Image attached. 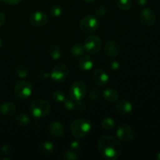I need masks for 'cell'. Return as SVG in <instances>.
Here are the masks:
<instances>
[{"instance_id":"obj_25","label":"cell","mask_w":160,"mask_h":160,"mask_svg":"<svg viewBox=\"0 0 160 160\" xmlns=\"http://www.w3.org/2000/svg\"><path fill=\"white\" fill-rule=\"evenodd\" d=\"M79 157L80 156L78 154V152L73 151L71 149L66 151L63 153V156H62V159L66 160H77L78 159Z\"/></svg>"},{"instance_id":"obj_30","label":"cell","mask_w":160,"mask_h":160,"mask_svg":"<svg viewBox=\"0 0 160 160\" xmlns=\"http://www.w3.org/2000/svg\"><path fill=\"white\" fill-rule=\"evenodd\" d=\"M106 13H107V9L103 6H98V7H97L96 9H95V14H96L97 17H104Z\"/></svg>"},{"instance_id":"obj_18","label":"cell","mask_w":160,"mask_h":160,"mask_svg":"<svg viewBox=\"0 0 160 160\" xmlns=\"http://www.w3.org/2000/svg\"><path fill=\"white\" fill-rule=\"evenodd\" d=\"M39 151L44 156H52L55 152V146L52 142L44 141L39 145Z\"/></svg>"},{"instance_id":"obj_16","label":"cell","mask_w":160,"mask_h":160,"mask_svg":"<svg viewBox=\"0 0 160 160\" xmlns=\"http://www.w3.org/2000/svg\"><path fill=\"white\" fill-rule=\"evenodd\" d=\"M116 109L119 113L127 115L132 112L133 106L128 100L121 99L117 102V105H116Z\"/></svg>"},{"instance_id":"obj_11","label":"cell","mask_w":160,"mask_h":160,"mask_svg":"<svg viewBox=\"0 0 160 160\" xmlns=\"http://www.w3.org/2000/svg\"><path fill=\"white\" fill-rule=\"evenodd\" d=\"M140 20L142 24L146 27H152L156 23V14L150 8H145L142 11L140 15Z\"/></svg>"},{"instance_id":"obj_33","label":"cell","mask_w":160,"mask_h":160,"mask_svg":"<svg viewBox=\"0 0 160 160\" xmlns=\"http://www.w3.org/2000/svg\"><path fill=\"white\" fill-rule=\"evenodd\" d=\"M1 151L3 154L5 155H9L12 152V147L9 145H5L2 147Z\"/></svg>"},{"instance_id":"obj_31","label":"cell","mask_w":160,"mask_h":160,"mask_svg":"<svg viewBox=\"0 0 160 160\" xmlns=\"http://www.w3.org/2000/svg\"><path fill=\"white\" fill-rule=\"evenodd\" d=\"M81 146H82V145H81V142H78V141H73L70 144V149L78 152L81 150Z\"/></svg>"},{"instance_id":"obj_27","label":"cell","mask_w":160,"mask_h":160,"mask_svg":"<svg viewBox=\"0 0 160 160\" xmlns=\"http://www.w3.org/2000/svg\"><path fill=\"white\" fill-rule=\"evenodd\" d=\"M62 14V8L59 5H55L50 9V15L52 17H60Z\"/></svg>"},{"instance_id":"obj_32","label":"cell","mask_w":160,"mask_h":160,"mask_svg":"<svg viewBox=\"0 0 160 160\" xmlns=\"http://www.w3.org/2000/svg\"><path fill=\"white\" fill-rule=\"evenodd\" d=\"M99 96V91L97 88H93L91 90L90 93H89V98L92 100H95L98 98Z\"/></svg>"},{"instance_id":"obj_17","label":"cell","mask_w":160,"mask_h":160,"mask_svg":"<svg viewBox=\"0 0 160 160\" xmlns=\"http://www.w3.org/2000/svg\"><path fill=\"white\" fill-rule=\"evenodd\" d=\"M16 110H17V107L14 103L11 102H5L0 106V112L4 117H12L15 114Z\"/></svg>"},{"instance_id":"obj_26","label":"cell","mask_w":160,"mask_h":160,"mask_svg":"<svg viewBox=\"0 0 160 160\" xmlns=\"http://www.w3.org/2000/svg\"><path fill=\"white\" fill-rule=\"evenodd\" d=\"M16 73L20 78H26L28 76V70L24 66L19 65L16 68Z\"/></svg>"},{"instance_id":"obj_5","label":"cell","mask_w":160,"mask_h":160,"mask_svg":"<svg viewBox=\"0 0 160 160\" xmlns=\"http://www.w3.org/2000/svg\"><path fill=\"white\" fill-rule=\"evenodd\" d=\"M84 48L89 54H97L102 47V41L98 36L92 34L86 38L84 42Z\"/></svg>"},{"instance_id":"obj_36","label":"cell","mask_w":160,"mask_h":160,"mask_svg":"<svg viewBox=\"0 0 160 160\" xmlns=\"http://www.w3.org/2000/svg\"><path fill=\"white\" fill-rule=\"evenodd\" d=\"M120 63H119L117 61H112V62H111V68L112 69V70H118L119 68H120Z\"/></svg>"},{"instance_id":"obj_14","label":"cell","mask_w":160,"mask_h":160,"mask_svg":"<svg viewBox=\"0 0 160 160\" xmlns=\"http://www.w3.org/2000/svg\"><path fill=\"white\" fill-rule=\"evenodd\" d=\"M65 127L61 122L52 121L48 124V131L55 138H60L65 134Z\"/></svg>"},{"instance_id":"obj_12","label":"cell","mask_w":160,"mask_h":160,"mask_svg":"<svg viewBox=\"0 0 160 160\" xmlns=\"http://www.w3.org/2000/svg\"><path fill=\"white\" fill-rule=\"evenodd\" d=\"M121 51L120 45L116 41H109L106 43L104 47V53L109 58H116L119 56Z\"/></svg>"},{"instance_id":"obj_29","label":"cell","mask_w":160,"mask_h":160,"mask_svg":"<svg viewBox=\"0 0 160 160\" xmlns=\"http://www.w3.org/2000/svg\"><path fill=\"white\" fill-rule=\"evenodd\" d=\"M52 98L58 102H63L66 99V95L62 91L56 90L52 93Z\"/></svg>"},{"instance_id":"obj_9","label":"cell","mask_w":160,"mask_h":160,"mask_svg":"<svg viewBox=\"0 0 160 160\" xmlns=\"http://www.w3.org/2000/svg\"><path fill=\"white\" fill-rule=\"evenodd\" d=\"M117 138L120 141L129 142L134 138L135 132L131 126L128 124H122L117 130Z\"/></svg>"},{"instance_id":"obj_4","label":"cell","mask_w":160,"mask_h":160,"mask_svg":"<svg viewBox=\"0 0 160 160\" xmlns=\"http://www.w3.org/2000/svg\"><path fill=\"white\" fill-rule=\"evenodd\" d=\"M79 26L83 32L91 34L98 29L99 22H98V18L95 16L87 15L81 19Z\"/></svg>"},{"instance_id":"obj_28","label":"cell","mask_w":160,"mask_h":160,"mask_svg":"<svg viewBox=\"0 0 160 160\" xmlns=\"http://www.w3.org/2000/svg\"><path fill=\"white\" fill-rule=\"evenodd\" d=\"M63 103L66 109H68L69 111H73L76 109L77 101H74V100L72 99L71 98H66V99L64 100Z\"/></svg>"},{"instance_id":"obj_20","label":"cell","mask_w":160,"mask_h":160,"mask_svg":"<svg viewBox=\"0 0 160 160\" xmlns=\"http://www.w3.org/2000/svg\"><path fill=\"white\" fill-rule=\"evenodd\" d=\"M48 55L53 60H59L62 56V51L60 47L56 45H52L48 48Z\"/></svg>"},{"instance_id":"obj_35","label":"cell","mask_w":160,"mask_h":160,"mask_svg":"<svg viewBox=\"0 0 160 160\" xmlns=\"http://www.w3.org/2000/svg\"><path fill=\"white\" fill-rule=\"evenodd\" d=\"M2 1L8 5H17L21 2V0H2Z\"/></svg>"},{"instance_id":"obj_7","label":"cell","mask_w":160,"mask_h":160,"mask_svg":"<svg viewBox=\"0 0 160 160\" xmlns=\"http://www.w3.org/2000/svg\"><path fill=\"white\" fill-rule=\"evenodd\" d=\"M69 74V67L65 63H57L53 67L50 73V78L56 82H62Z\"/></svg>"},{"instance_id":"obj_21","label":"cell","mask_w":160,"mask_h":160,"mask_svg":"<svg viewBox=\"0 0 160 160\" xmlns=\"http://www.w3.org/2000/svg\"><path fill=\"white\" fill-rule=\"evenodd\" d=\"M101 126L102 128L106 131H110L112 130L116 126V122L111 117H105L102 119L101 122Z\"/></svg>"},{"instance_id":"obj_13","label":"cell","mask_w":160,"mask_h":160,"mask_svg":"<svg viewBox=\"0 0 160 160\" xmlns=\"http://www.w3.org/2000/svg\"><path fill=\"white\" fill-rule=\"evenodd\" d=\"M93 80L97 85L103 87L108 84L109 81V77L104 70L97 68L93 72Z\"/></svg>"},{"instance_id":"obj_37","label":"cell","mask_w":160,"mask_h":160,"mask_svg":"<svg viewBox=\"0 0 160 160\" xmlns=\"http://www.w3.org/2000/svg\"><path fill=\"white\" fill-rule=\"evenodd\" d=\"M5 21H6V17H5L4 13L0 11V27H2L4 24Z\"/></svg>"},{"instance_id":"obj_22","label":"cell","mask_w":160,"mask_h":160,"mask_svg":"<svg viewBox=\"0 0 160 160\" xmlns=\"http://www.w3.org/2000/svg\"><path fill=\"white\" fill-rule=\"evenodd\" d=\"M70 52H71L73 56H77V57H80L82 55H84L85 49L84 48V45H81V43H76L71 47Z\"/></svg>"},{"instance_id":"obj_42","label":"cell","mask_w":160,"mask_h":160,"mask_svg":"<svg viewBox=\"0 0 160 160\" xmlns=\"http://www.w3.org/2000/svg\"><path fill=\"white\" fill-rule=\"evenodd\" d=\"M156 158H157L159 160H160V152L157 153V155H156Z\"/></svg>"},{"instance_id":"obj_34","label":"cell","mask_w":160,"mask_h":160,"mask_svg":"<svg viewBox=\"0 0 160 160\" xmlns=\"http://www.w3.org/2000/svg\"><path fill=\"white\" fill-rule=\"evenodd\" d=\"M38 77H39V78H40V79L45 80V79H46V78H48V77H49V74H48V73H47L46 71H45V70H42V71L39 72Z\"/></svg>"},{"instance_id":"obj_8","label":"cell","mask_w":160,"mask_h":160,"mask_svg":"<svg viewBox=\"0 0 160 160\" xmlns=\"http://www.w3.org/2000/svg\"><path fill=\"white\" fill-rule=\"evenodd\" d=\"M33 92L32 85L27 81H20L14 88V94L20 99H26L29 98Z\"/></svg>"},{"instance_id":"obj_15","label":"cell","mask_w":160,"mask_h":160,"mask_svg":"<svg viewBox=\"0 0 160 160\" xmlns=\"http://www.w3.org/2000/svg\"><path fill=\"white\" fill-rule=\"evenodd\" d=\"M93 66V59L88 55H82L78 60V67L82 71H89L92 70Z\"/></svg>"},{"instance_id":"obj_38","label":"cell","mask_w":160,"mask_h":160,"mask_svg":"<svg viewBox=\"0 0 160 160\" xmlns=\"http://www.w3.org/2000/svg\"><path fill=\"white\" fill-rule=\"evenodd\" d=\"M135 1L139 6H145L147 2H148V0H135Z\"/></svg>"},{"instance_id":"obj_41","label":"cell","mask_w":160,"mask_h":160,"mask_svg":"<svg viewBox=\"0 0 160 160\" xmlns=\"http://www.w3.org/2000/svg\"><path fill=\"white\" fill-rule=\"evenodd\" d=\"M9 159V160H11V159H12V158H11V157H3V158H2V159Z\"/></svg>"},{"instance_id":"obj_3","label":"cell","mask_w":160,"mask_h":160,"mask_svg":"<svg viewBox=\"0 0 160 160\" xmlns=\"http://www.w3.org/2000/svg\"><path fill=\"white\" fill-rule=\"evenodd\" d=\"M30 111L33 117L36 118L45 117L51 111V106L47 101L43 99H36L31 103Z\"/></svg>"},{"instance_id":"obj_2","label":"cell","mask_w":160,"mask_h":160,"mask_svg":"<svg viewBox=\"0 0 160 160\" xmlns=\"http://www.w3.org/2000/svg\"><path fill=\"white\" fill-rule=\"evenodd\" d=\"M92 128V122L88 119H77L70 125V131L73 137L81 138L90 132Z\"/></svg>"},{"instance_id":"obj_23","label":"cell","mask_w":160,"mask_h":160,"mask_svg":"<svg viewBox=\"0 0 160 160\" xmlns=\"http://www.w3.org/2000/svg\"><path fill=\"white\" fill-rule=\"evenodd\" d=\"M17 124H19L21 127H26L31 122V118H30L29 116L26 113H20L17 116Z\"/></svg>"},{"instance_id":"obj_24","label":"cell","mask_w":160,"mask_h":160,"mask_svg":"<svg viewBox=\"0 0 160 160\" xmlns=\"http://www.w3.org/2000/svg\"><path fill=\"white\" fill-rule=\"evenodd\" d=\"M117 7L121 10L127 11L130 9L132 6V1L131 0H117Z\"/></svg>"},{"instance_id":"obj_6","label":"cell","mask_w":160,"mask_h":160,"mask_svg":"<svg viewBox=\"0 0 160 160\" xmlns=\"http://www.w3.org/2000/svg\"><path fill=\"white\" fill-rule=\"evenodd\" d=\"M87 92V86L82 81H76L71 84L69 90L70 98L74 101H81L84 98Z\"/></svg>"},{"instance_id":"obj_10","label":"cell","mask_w":160,"mask_h":160,"mask_svg":"<svg viewBox=\"0 0 160 160\" xmlns=\"http://www.w3.org/2000/svg\"><path fill=\"white\" fill-rule=\"evenodd\" d=\"M30 23L36 28H42L47 24L48 17L45 12L42 11H35L30 17Z\"/></svg>"},{"instance_id":"obj_39","label":"cell","mask_w":160,"mask_h":160,"mask_svg":"<svg viewBox=\"0 0 160 160\" xmlns=\"http://www.w3.org/2000/svg\"><path fill=\"white\" fill-rule=\"evenodd\" d=\"M84 1L85 2L89 3V4H92V3L95 2L96 1V0H84Z\"/></svg>"},{"instance_id":"obj_40","label":"cell","mask_w":160,"mask_h":160,"mask_svg":"<svg viewBox=\"0 0 160 160\" xmlns=\"http://www.w3.org/2000/svg\"><path fill=\"white\" fill-rule=\"evenodd\" d=\"M2 45H3V43H2V39L0 38V49H1L2 47Z\"/></svg>"},{"instance_id":"obj_19","label":"cell","mask_w":160,"mask_h":160,"mask_svg":"<svg viewBox=\"0 0 160 160\" xmlns=\"http://www.w3.org/2000/svg\"><path fill=\"white\" fill-rule=\"evenodd\" d=\"M103 97L109 102L114 103L118 101L120 95H119V92L115 89L107 88L103 92Z\"/></svg>"},{"instance_id":"obj_1","label":"cell","mask_w":160,"mask_h":160,"mask_svg":"<svg viewBox=\"0 0 160 160\" xmlns=\"http://www.w3.org/2000/svg\"><path fill=\"white\" fill-rule=\"evenodd\" d=\"M98 152L102 157L107 160H113L119 158L123 152L121 143L112 136H104L98 142Z\"/></svg>"}]
</instances>
